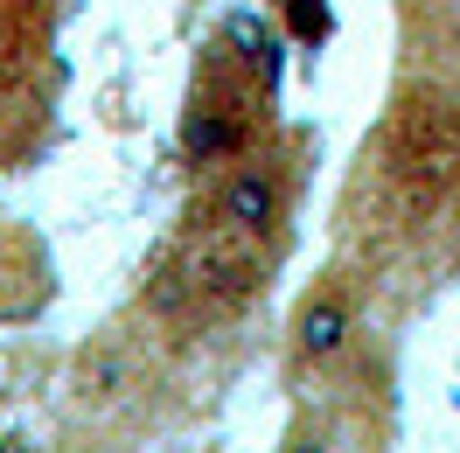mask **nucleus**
I'll return each instance as SVG.
<instances>
[{
	"mask_svg": "<svg viewBox=\"0 0 460 453\" xmlns=\"http://www.w3.org/2000/svg\"><path fill=\"white\" fill-rule=\"evenodd\" d=\"M279 453H328V432H321V425L307 419V412H300V419L287 425V440H279Z\"/></svg>",
	"mask_w": 460,
	"mask_h": 453,
	"instance_id": "obj_10",
	"label": "nucleus"
},
{
	"mask_svg": "<svg viewBox=\"0 0 460 453\" xmlns=\"http://www.w3.org/2000/svg\"><path fill=\"white\" fill-rule=\"evenodd\" d=\"M279 14H287V22H293V35H300L307 49L335 35V14H328V0H279Z\"/></svg>",
	"mask_w": 460,
	"mask_h": 453,
	"instance_id": "obj_9",
	"label": "nucleus"
},
{
	"mask_svg": "<svg viewBox=\"0 0 460 453\" xmlns=\"http://www.w3.org/2000/svg\"><path fill=\"white\" fill-rule=\"evenodd\" d=\"M140 314H146V321H161V328H189V321L202 314L196 280H189V265H181V258H154V265H146Z\"/></svg>",
	"mask_w": 460,
	"mask_h": 453,
	"instance_id": "obj_6",
	"label": "nucleus"
},
{
	"mask_svg": "<svg viewBox=\"0 0 460 453\" xmlns=\"http://www.w3.org/2000/svg\"><path fill=\"white\" fill-rule=\"evenodd\" d=\"M356 321H363V300H356V280L349 272H321L307 293H300V307H293V363L300 369H335L356 349Z\"/></svg>",
	"mask_w": 460,
	"mask_h": 453,
	"instance_id": "obj_2",
	"label": "nucleus"
},
{
	"mask_svg": "<svg viewBox=\"0 0 460 453\" xmlns=\"http://www.w3.org/2000/svg\"><path fill=\"white\" fill-rule=\"evenodd\" d=\"M0 453H35V440L29 432H0Z\"/></svg>",
	"mask_w": 460,
	"mask_h": 453,
	"instance_id": "obj_11",
	"label": "nucleus"
},
{
	"mask_svg": "<svg viewBox=\"0 0 460 453\" xmlns=\"http://www.w3.org/2000/svg\"><path fill=\"white\" fill-rule=\"evenodd\" d=\"M217 42L230 49V63H244V70H252V84H259V91L279 84V35H265L259 14H230Z\"/></svg>",
	"mask_w": 460,
	"mask_h": 453,
	"instance_id": "obj_8",
	"label": "nucleus"
},
{
	"mask_svg": "<svg viewBox=\"0 0 460 453\" xmlns=\"http://www.w3.org/2000/svg\"><path fill=\"white\" fill-rule=\"evenodd\" d=\"M181 265H189V280H196L202 314L252 307V300H259V286H265V244L237 237V230H217V224H209V237H202Z\"/></svg>",
	"mask_w": 460,
	"mask_h": 453,
	"instance_id": "obj_4",
	"label": "nucleus"
},
{
	"mask_svg": "<svg viewBox=\"0 0 460 453\" xmlns=\"http://www.w3.org/2000/svg\"><path fill=\"white\" fill-rule=\"evenodd\" d=\"M7 84H14V63H7V49H0V98H7Z\"/></svg>",
	"mask_w": 460,
	"mask_h": 453,
	"instance_id": "obj_12",
	"label": "nucleus"
},
{
	"mask_svg": "<svg viewBox=\"0 0 460 453\" xmlns=\"http://www.w3.org/2000/svg\"><path fill=\"white\" fill-rule=\"evenodd\" d=\"M209 77H217V105H209V91L196 84L189 112H181V154H189V168H224V161H237L244 140H252V112H244V91L230 77L224 42L209 49Z\"/></svg>",
	"mask_w": 460,
	"mask_h": 453,
	"instance_id": "obj_3",
	"label": "nucleus"
},
{
	"mask_svg": "<svg viewBox=\"0 0 460 453\" xmlns=\"http://www.w3.org/2000/svg\"><path fill=\"white\" fill-rule=\"evenodd\" d=\"M209 217H217V230H237L252 244H279V230L293 217V174L272 154H237V161H224Z\"/></svg>",
	"mask_w": 460,
	"mask_h": 453,
	"instance_id": "obj_1",
	"label": "nucleus"
},
{
	"mask_svg": "<svg viewBox=\"0 0 460 453\" xmlns=\"http://www.w3.org/2000/svg\"><path fill=\"white\" fill-rule=\"evenodd\" d=\"M391 147H398V161L411 182H426V189H447L460 174V112L447 105V98H404L398 105V133H391Z\"/></svg>",
	"mask_w": 460,
	"mask_h": 453,
	"instance_id": "obj_5",
	"label": "nucleus"
},
{
	"mask_svg": "<svg viewBox=\"0 0 460 453\" xmlns=\"http://www.w3.org/2000/svg\"><path fill=\"white\" fill-rule=\"evenodd\" d=\"M126 391H133V356H126V342L98 335L84 356H77V397H84V404H119Z\"/></svg>",
	"mask_w": 460,
	"mask_h": 453,
	"instance_id": "obj_7",
	"label": "nucleus"
}]
</instances>
